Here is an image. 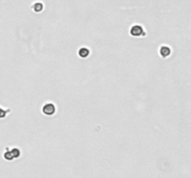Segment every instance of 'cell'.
I'll return each instance as SVG.
<instances>
[{"mask_svg":"<svg viewBox=\"0 0 191 178\" xmlns=\"http://www.w3.org/2000/svg\"><path fill=\"white\" fill-rule=\"evenodd\" d=\"M42 112L47 115V116H52L53 114H55L56 110H57V108L56 106L53 104V103H45L41 109Z\"/></svg>","mask_w":191,"mask_h":178,"instance_id":"1","label":"cell"},{"mask_svg":"<svg viewBox=\"0 0 191 178\" xmlns=\"http://www.w3.org/2000/svg\"><path fill=\"white\" fill-rule=\"evenodd\" d=\"M89 48H87V47H81L79 50H78V52H77V55L80 57H82V58H86V57H88L89 56Z\"/></svg>","mask_w":191,"mask_h":178,"instance_id":"5","label":"cell"},{"mask_svg":"<svg viewBox=\"0 0 191 178\" xmlns=\"http://www.w3.org/2000/svg\"><path fill=\"white\" fill-rule=\"evenodd\" d=\"M130 34L134 36V37H141V36H146L147 35V33L145 32V30L143 29L142 26L140 25H133L131 30H130Z\"/></svg>","mask_w":191,"mask_h":178,"instance_id":"2","label":"cell"},{"mask_svg":"<svg viewBox=\"0 0 191 178\" xmlns=\"http://www.w3.org/2000/svg\"><path fill=\"white\" fill-rule=\"evenodd\" d=\"M171 48L168 46V45H162L160 48V55L162 57H168L170 55H171Z\"/></svg>","mask_w":191,"mask_h":178,"instance_id":"4","label":"cell"},{"mask_svg":"<svg viewBox=\"0 0 191 178\" xmlns=\"http://www.w3.org/2000/svg\"><path fill=\"white\" fill-rule=\"evenodd\" d=\"M21 155V150L17 148H14L12 149H7V151L4 153V158L8 160H12L15 158H19Z\"/></svg>","mask_w":191,"mask_h":178,"instance_id":"3","label":"cell"},{"mask_svg":"<svg viewBox=\"0 0 191 178\" xmlns=\"http://www.w3.org/2000/svg\"><path fill=\"white\" fill-rule=\"evenodd\" d=\"M43 9H44V5H43V3H41V2H36V3H35V4H33L32 5V10L35 11V12H41L42 10H43Z\"/></svg>","mask_w":191,"mask_h":178,"instance_id":"6","label":"cell"}]
</instances>
